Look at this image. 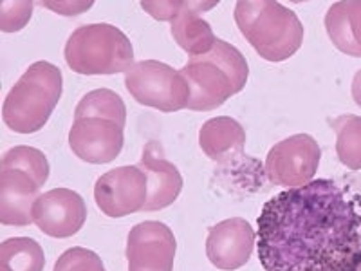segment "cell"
I'll return each instance as SVG.
<instances>
[{"label": "cell", "mask_w": 361, "mask_h": 271, "mask_svg": "<svg viewBox=\"0 0 361 271\" xmlns=\"http://www.w3.org/2000/svg\"><path fill=\"white\" fill-rule=\"evenodd\" d=\"M54 271H105V266L94 251L76 246L58 257Z\"/></svg>", "instance_id": "7402d4cb"}, {"label": "cell", "mask_w": 361, "mask_h": 271, "mask_svg": "<svg viewBox=\"0 0 361 271\" xmlns=\"http://www.w3.org/2000/svg\"><path fill=\"white\" fill-rule=\"evenodd\" d=\"M40 183L18 169H0V222L6 226H29L40 198Z\"/></svg>", "instance_id": "5bb4252c"}, {"label": "cell", "mask_w": 361, "mask_h": 271, "mask_svg": "<svg viewBox=\"0 0 361 271\" xmlns=\"http://www.w3.org/2000/svg\"><path fill=\"white\" fill-rule=\"evenodd\" d=\"M336 131L338 159L350 170H361V118L356 114H343L333 119Z\"/></svg>", "instance_id": "d6986e66"}, {"label": "cell", "mask_w": 361, "mask_h": 271, "mask_svg": "<svg viewBox=\"0 0 361 271\" xmlns=\"http://www.w3.org/2000/svg\"><path fill=\"white\" fill-rule=\"evenodd\" d=\"M123 128L125 125L107 116H83L74 119L69 131L71 150L87 163H111L123 148Z\"/></svg>", "instance_id": "9c48e42d"}, {"label": "cell", "mask_w": 361, "mask_h": 271, "mask_svg": "<svg viewBox=\"0 0 361 271\" xmlns=\"http://www.w3.org/2000/svg\"><path fill=\"white\" fill-rule=\"evenodd\" d=\"M0 169L24 170V172L31 174L40 183V186H44L49 177V161L44 156V152L38 148L25 147V145L9 148L2 157Z\"/></svg>", "instance_id": "44dd1931"}, {"label": "cell", "mask_w": 361, "mask_h": 271, "mask_svg": "<svg viewBox=\"0 0 361 271\" xmlns=\"http://www.w3.org/2000/svg\"><path fill=\"white\" fill-rule=\"evenodd\" d=\"M176 235L159 221L135 224L127 239L128 271H172L176 260Z\"/></svg>", "instance_id": "30bf717a"}, {"label": "cell", "mask_w": 361, "mask_h": 271, "mask_svg": "<svg viewBox=\"0 0 361 271\" xmlns=\"http://www.w3.org/2000/svg\"><path fill=\"white\" fill-rule=\"evenodd\" d=\"M180 74L190 87V111H214L246 87L250 67L235 45L217 38L214 49L192 56Z\"/></svg>", "instance_id": "7a4b0ae2"}, {"label": "cell", "mask_w": 361, "mask_h": 271, "mask_svg": "<svg viewBox=\"0 0 361 271\" xmlns=\"http://www.w3.org/2000/svg\"><path fill=\"white\" fill-rule=\"evenodd\" d=\"M33 221L49 237H73L87 221L85 201L69 188L49 190L35 203Z\"/></svg>", "instance_id": "8fae6325"}, {"label": "cell", "mask_w": 361, "mask_h": 271, "mask_svg": "<svg viewBox=\"0 0 361 271\" xmlns=\"http://www.w3.org/2000/svg\"><path fill=\"white\" fill-rule=\"evenodd\" d=\"M235 22L257 53L267 62H283L302 47L304 25L293 9L271 0H240Z\"/></svg>", "instance_id": "3957f363"}, {"label": "cell", "mask_w": 361, "mask_h": 271, "mask_svg": "<svg viewBox=\"0 0 361 271\" xmlns=\"http://www.w3.org/2000/svg\"><path fill=\"white\" fill-rule=\"evenodd\" d=\"M199 145L209 159L217 161L219 167H228L246 156V131L237 119L219 116L202 125L199 131Z\"/></svg>", "instance_id": "9a60e30c"}, {"label": "cell", "mask_w": 361, "mask_h": 271, "mask_svg": "<svg viewBox=\"0 0 361 271\" xmlns=\"http://www.w3.org/2000/svg\"><path fill=\"white\" fill-rule=\"evenodd\" d=\"M350 90H353V98H354V102H356V105H360L361 107V69L354 74L353 89Z\"/></svg>", "instance_id": "cb8c5ba5"}, {"label": "cell", "mask_w": 361, "mask_h": 271, "mask_svg": "<svg viewBox=\"0 0 361 271\" xmlns=\"http://www.w3.org/2000/svg\"><path fill=\"white\" fill-rule=\"evenodd\" d=\"M31 11H33V4L31 2H22L20 11L18 13H9L6 9H2V22H0V29L6 31V33H11V31H18L25 25V22L31 18Z\"/></svg>", "instance_id": "603a6c76"}, {"label": "cell", "mask_w": 361, "mask_h": 271, "mask_svg": "<svg viewBox=\"0 0 361 271\" xmlns=\"http://www.w3.org/2000/svg\"><path fill=\"white\" fill-rule=\"evenodd\" d=\"M62 71L44 60L35 62L6 96L2 105L4 124L18 134L42 131L62 98Z\"/></svg>", "instance_id": "277c9868"}, {"label": "cell", "mask_w": 361, "mask_h": 271, "mask_svg": "<svg viewBox=\"0 0 361 271\" xmlns=\"http://www.w3.org/2000/svg\"><path fill=\"white\" fill-rule=\"evenodd\" d=\"M320 159L322 150L312 136H289L267 154L266 176L276 186L298 188L311 183Z\"/></svg>", "instance_id": "52a82bcc"}, {"label": "cell", "mask_w": 361, "mask_h": 271, "mask_svg": "<svg viewBox=\"0 0 361 271\" xmlns=\"http://www.w3.org/2000/svg\"><path fill=\"white\" fill-rule=\"evenodd\" d=\"M66 62L78 74H118L134 66V49L127 35L111 24L74 29L66 44Z\"/></svg>", "instance_id": "5b68a950"}, {"label": "cell", "mask_w": 361, "mask_h": 271, "mask_svg": "<svg viewBox=\"0 0 361 271\" xmlns=\"http://www.w3.org/2000/svg\"><path fill=\"white\" fill-rule=\"evenodd\" d=\"M83 116H107V118H112L125 125L127 107H125L121 96L116 95L114 90L96 89L87 92L74 109V119L83 118Z\"/></svg>", "instance_id": "ffe728a7"}, {"label": "cell", "mask_w": 361, "mask_h": 271, "mask_svg": "<svg viewBox=\"0 0 361 271\" xmlns=\"http://www.w3.org/2000/svg\"><path fill=\"white\" fill-rule=\"evenodd\" d=\"M125 87L145 107L177 112L188 107L190 87L180 71L157 60H143L125 73Z\"/></svg>", "instance_id": "8992f818"}, {"label": "cell", "mask_w": 361, "mask_h": 271, "mask_svg": "<svg viewBox=\"0 0 361 271\" xmlns=\"http://www.w3.org/2000/svg\"><path fill=\"white\" fill-rule=\"evenodd\" d=\"M255 246V230L247 221L231 217L212 226L206 239V255L215 267L233 271L250 260Z\"/></svg>", "instance_id": "7c38bea8"}, {"label": "cell", "mask_w": 361, "mask_h": 271, "mask_svg": "<svg viewBox=\"0 0 361 271\" xmlns=\"http://www.w3.org/2000/svg\"><path fill=\"white\" fill-rule=\"evenodd\" d=\"M147 176L148 199L145 212H156L172 205L183 190V176L176 164L164 159L163 145L159 141H148L137 163Z\"/></svg>", "instance_id": "4fadbf2b"}, {"label": "cell", "mask_w": 361, "mask_h": 271, "mask_svg": "<svg viewBox=\"0 0 361 271\" xmlns=\"http://www.w3.org/2000/svg\"><path fill=\"white\" fill-rule=\"evenodd\" d=\"M45 255L35 239L13 237L0 246V271H44Z\"/></svg>", "instance_id": "ac0fdd59"}, {"label": "cell", "mask_w": 361, "mask_h": 271, "mask_svg": "<svg viewBox=\"0 0 361 271\" xmlns=\"http://www.w3.org/2000/svg\"><path fill=\"white\" fill-rule=\"evenodd\" d=\"M94 199L102 214L112 219L141 212L148 199L147 176L137 164L118 167L96 181Z\"/></svg>", "instance_id": "ba28073f"}, {"label": "cell", "mask_w": 361, "mask_h": 271, "mask_svg": "<svg viewBox=\"0 0 361 271\" xmlns=\"http://www.w3.org/2000/svg\"><path fill=\"white\" fill-rule=\"evenodd\" d=\"M219 2H195L192 0L188 9L179 13L172 22H170V31H172L173 40L177 42L180 49L192 56L206 54L214 49L217 37L212 31V25L206 20H202L199 15L208 9L215 8Z\"/></svg>", "instance_id": "2e32d148"}, {"label": "cell", "mask_w": 361, "mask_h": 271, "mask_svg": "<svg viewBox=\"0 0 361 271\" xmlns=\"http://www.w3.org/2000/svg\"><path fill=\"white\" fill-rule=\"evenodd\" d=\"M325 29L338 51L361 58V0H341L331 6Z\"/></svg>", "instance_id": "e0dca14e"}, {"label": "cell", "mask_w": 361, "mask_h": 271, "mask_svg": "<svg viewBox=\"0 0 361 271\" xmlns=\"http://www.w3.org/2000/svg\"><path fill=\"white\" fill-rule=\"evenodd\" d=\"M266 271H361V190L314 179L276 193L259 215Z\"/></svg>", "instance_id": "6da1fadb"}]
</instances>
